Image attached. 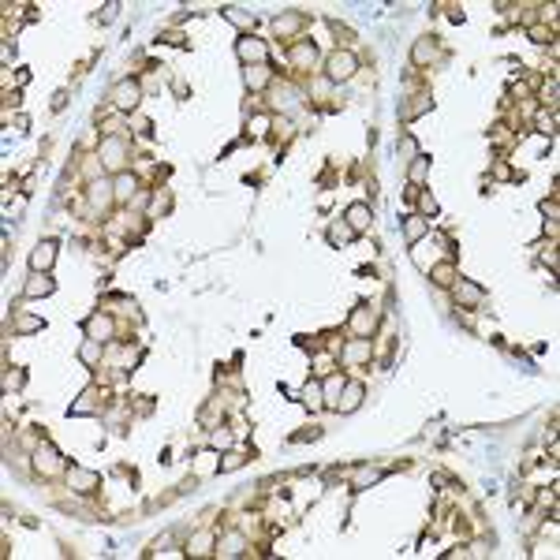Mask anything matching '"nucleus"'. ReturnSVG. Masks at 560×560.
Segmentation results:
<instances>
[{
    "label": "nucleus",
    "mask_w": 560,
    "mask_h": 560,
    "mask_svg": "<svg viewBox=\"0 0 560 560\" xmlns=\"http://www.w3.org/2000/svg\"><path fill=\"white\" fill-rule=\"evenodd\" d=\"M452 296H456L460 307H482V302H485V291L479 288V284L460 280V277H456V284H452Z\"/></svg>",
    "instance_id": "f8f14e48"
},
{
    "label": "nucleus",
    "mask_w": 560,
    "mask_h": 560,
    "mask_svg": "<svg viewBox=\"0 0 560 560\" xmlns=\"http://www.w3.org/2000/svg\"><path fill=\"white\" fill-rule=\"evenodd\" d=\"M108 101H113V108H120V113H135L142 101V86L135 79H120L113 86V94H108Z\"/></svg>",
    "instance_id": "20e7f679"
},
{
    "label": "nucleus",
    "mask_w": 560,
    "mask_h": 560,
    "mask_svg": "<svg viewBox=\"0 0 560 560\" xmlns=\"http://www.w3.org/2000/svg\"><path fill=\"white\" fill-rule=\"evenodd\" d=\"M415 198H418V206H422V217L437 213V198L434 195H415Z\"/></svg>",
    "instance_id": "4c0bfd02"
},
{
    "label": "nucleus",
    "mask_w": 560,
    "mask_h": 560,
    "mask_svg": "<svg viewBox=\"0 0 560 560\" xmlns=\"http://www.w3.org/2000/svg\"><path fill=\"white\" fill-rule=\"evenodd\" d=\"M101 347H105V344H97V340H86V344L79 347V359L86 363V366H94V363L101 359Z\"/></svg>",
    "instance_id": "473e14b6"
},
{
    "label": "nucleus",
    "mask_w": 560,
    "mask_h": 560,
    "mask_svg": "<svg viewBox=\"0 0 560 560\" xmlns=\"http://www.w3.org/2000/svg\"><path fill=\"white\" fill-rule=\"evenodd\" d=\"M378 479H381V467H363V471H355L351 485H355V490H363V485H370V482H378Z\"/></svg>",
    "instance_id": "2f4dec72"
},
{
    "label": "nucleus",
    "mask_w": 560,
    "mask_h": 560,
    "mask_svg": "<svg viewBox=\"0 0 560 560\" xmlns=\"http://www.w3.org/2000/svg\"><path fill=\"white\" fill-rule=\"evenodd\" d=\"M12 329H15V333H19V336H30V333H38V329H41V318H30V314H15Z\"/></svg>",
    "instance_id": "c756f323"
},
{
    "label": "nucleus",
    "mask_w": 560,
    "mask_h": 560,
    "mask_svg": "<svg viewBox=\"0 0 560 560\" xmlns=\"http://www.w3.org/2000/svg\"><path fill=\"white\" fill-rule=\"evenodd\" d=\"M34 471L41 474V479H52V474H60L64 471V463H60V452L52 445H38L34 448Z\"/></svg>",
    "instance_id": "6e6552de"
},
{
    "label": "nucleus",
    "mask_w": 560,
    "mask_h": 560,
    "mask_svg": "<svg viewBox=\"0 0 560 560\" xmlns=\"http://www.w3.org/2000/svg\"><path fill=\"white\" fill-rule=\"evenodd\" d=\"M135 195H139V180H135L131 172H116V180H113V198H116V202H135Z\"/></svg>",
    "instance_id": "dca6fc26"
},
{
    "label": "nucleus",
    "mask_w": 560,
    "mask_h": 560,
    "mask_svg": "<svg viewBox=\"0 0 560 560\" xmlns=\"http://www.w3.org/2000/svg\"><path fill=\"white\" fill-rule=\"evenodd\" d=\"M314 57H318V49L310 41H296V45H291V64H296V68L307 71L310 64H314Z\"/></svg>",
    "instance_id": "b1692460"
},
{
    "label": "nucleus",
    "mask_w": 560,
    "mask_h": 560,
    "mask_svg": "<svg viewBox=\"0 0 560 560\" xmlns=\"http://www.w3.org/2000/svg\"><path fill=\"white\" fill-rule=\"evenodd\" d=\"M351 240H355V232L347 228V220H340V224L329 228V243H351Z\"/></svg>",
    "instance_id": "f704fd0d"
},
{
    "label": "nucleus",
    "mask_w": 560,
    "mask_h": 560,
    "mask_svg": "<svg viewBox=\"0 0 560 560\" xmlns=\"http://www.w3.org/2000/svg\"><path fill=\"white\" fill-rule=\"evenodd\" d=\"M363 396H366V385H363V381H347V385H344V392H340V400H336V407H333V411H340V415H351V411H359Z\"/></svg>",
    "instance_id": "9d476101"
},
{
    "label": "nucleus",
    "mask_w": 560,
    "mask_h": 560,
    "mask_svg": "<svg viewBox=\"0 0 560 560\" xmlns=\"http://www.w3.org/2000/svg\"><path fill=\"white\" fill-rule=\"evenodd\" d=\"M403 235H407V243H418L422 235H429V220L422 213H411L407 220H403Z\"/></svg>",
    "instance_id": "4be33fe9"
},
{
    "label": "nucleus",
    "mask_w": 560,
    "mask_h": 560,
    "mask_svg": "<svg viewBox=\"0 0 560 560\" xmlns=\"http://www.w3.org/2000/svg\"><path fill=\"white\" fill-rule=\"evenodd\" d=\"M57 291V280L49 273H30V280L23 284V296L26 299H41V296H52Z\"/></svg>",
    "instance_id": "4468645a"
},
{
    "label": "nucleus",
    "mask_w": 560,
    "mask_h": 560,
    "mask_svg": "<svg viewBox=\"0 0 560 560\" xmlns=\"http://www.w3.org/2000/svg\"><path fill=\"white\" fill-rule=\"evenodd\" d=\"M68 485L75 493H94L101 485V474L90 471V467H68Z\"/></svg>",
    "instance_id": "1a4fd4ad"
},
{
    "label": "nucleus",
    "mask_w": 560,
    "mask_h": 560,
    "mask_svg": "<svg viewBox=\"0 0 560 560\" xmlns=\"http://www.w3.org/2000/svg\"><path fill=\"white\" fill-rule=\"evenodd\" d=\"M90 202H94V209H105L113 198V183H90Z\"/></svg>",
    "instance_id": "bb28decb"
},
{
    "label": "nucleus",
    "mask_w": 560,
    "mask_h": 560,
    "mask_svg": "<svg viewBox=\"0 0 560 560\" xmlns=\"http://www.w3.org/2000/svg\"><path fill=\"white\" fill-rule=\"evenodd\" d=\"M187 553H191V557H206V553H217V534H213V530H198V534L187 541Z\"/></svg>",
    "instance_id": "aec40b11"
},
{
    "label": "nucleus",
    "mask_w": 560,
    "mask_h": 560,
    "mask_svg": "<svg viewBox=\"0 0 560 560\" xmlns=\"http://www.w3.org/2000/svg\"><path fill=\"white\" fill-rule=\"evenodd\" d=\"M553 116H549V113H538V127H541V135H553Z\"/></svg>",
    "instance_id": "ea45409f"
},
{
    "label": "nucleus",
    "mask_w": 560,
    "mask_h": 560,
    "mask_svg": "<svg viewBox=\"0 0 560 560\" xmlns=\"http://www.w3.org/2000/svg\"><path fill=\"white\" fill-rule=\"evenodd\" d=\"M429 277H434L441 288H452V284H456V269H452L448 262H437L434 269H429Z\"/></svg>",
    "instance_id": "c85d7f7f"
},
{
    "label": "nucleus",
    "mask_w": 560,
    "mask_h": 560,
    "mask_svg": "<svg viewBox=\"0 0 560 560\" xmlns=\"http://www.w3.org/2000/svg\"><path fill=\"white\" fill-rule=\"evenodd\" d=\"M426 168H429V157H422V153H418L415 161H407V180H411V187H418V183L426 180Z\"/></svg>",
    "instance_id": "cd10ccee"
},
{
    "label": "nucleus",
    "mask_w": 560,
    "mask_h": 560,
    "mask_svg": "<svg viewBox=\"0 0 560 560\" xmlns=\"http://www.w3.org/2000/svg\"><path fill=\"white\" fill-rule=\"evenodd\" d=\"M82 329H86V340H97V344H108L116 336V321H113V314H90L86 321H82Z\"/></svg>",
    "instance_id": "39448f33"
},
{
    "label": "nucleus",
    "mask_w": 560,
    "mask_h": 560,
    "mask_svg": "<svg viewBox=\"0 0 560 560\" xmlns=\"http://www.w3.org/2000/svg\"><path fill=\"white\" fill-rule=\"evenodd\" d=\"M344 374H325L321 378V396H325V407H336V400H340V392H344Z\"/></svg>",
    "instance_id": "6ab92c4d"
},
{
    "label": "nucleus",
    "mask_w": 560,
    "mask_h": 560,
    "mask_svg": "<svg viewBox=\"0 0 560 560\" xmlns=\"http://www.w3.org/2000/svg\"><path fill=\"white\" fill-rule=\"evenodd\" d=\"M101 392L94 389V385H90V389L86 392H82V396H79V403H71V415H94V411L101 407Z\"/></svg>",
    "instance_id": "5701e85b"
},
{
    "label": "nucleus",
    "mask_w": 560,
    "mask_h": 560,
    "mask_svg": "<svg viewBox=\"0 0 560 560\" xmlns=\"http://www.w3.org/2000/svg\"><path fill=\"white\" fill-rule=\"evenodd\" d=\"M370 359V340H347L344 347H340V363H347V366H359V363H366Z\"/></svg>",
    "instance_id": "f3484780"
},
{
    "label": "nucleus",
    "mask_w": 560,
    "mask_h": 560,
    "mask_svg": "<svg viewBox=\"0 0 560 560\" xmlns=\"http://www.w3.org/2000/svg\"><path fill=\"white\" fill-rule=\"evenodd\" d=\"M26 374H8V389H23Z\"/></svg>",
    "instance_id": "a19ab883"
},
{
    "label": "nucleus",
    "mask_w": 560,
    "mask_h": 560,
    "mask_svg": "<svg viewBox=\"0 0 560 560\" xmlns=\"http://www.w3.org/2000/svg\"><path fill=\"white\" fill-rule=\"evenodd\" d=\"M355 71H359V57H355L351 49H333V52H329V60H325L329 82H347Z\"/></svg>",
    "instance_id": "f257e3e1"
},
{
    "label": "nucleus",
    "mask_w": 560,
    "mask_h": 560,
    "mask_svg": "<svg viewBox=\"0 0 560 560\" xmlns=\"http://www.w3.org/2000/svg\"><path fill=\"white\" fill-rule=\"evenodd\" d=\"M437 57H441L437 38H418L415 49H411V60H415V68H426V64H434Z\"/></svg>",
    "instance_id": "a211bd4d"
},
{
    "label": "nucleus",
    "mask_w": 560,
    "mask_h": 560,
    "mask_svg": "<svg viewBox=\"0 0 560 560\" xmlns=\"http://www.w3.org/2000/svg\"><path fill=\"white\" fill-rule=\"evenodd\" d=\"M235 52H240V60L247 64V68H254V64H265L269 45H265L262 38H254V34H243V38L235 41Z\"/></svg>",
    "instance_id": "0eeeda50"
},
{
    "label": "nucleus",
    "mask_w": 560,
    "mask_h": 560,
    "mask_svg": "<svg viewBox=\"0 0 560 560\" xmlns=\"http://www.w3.org/2000/svg\"><path fill=\"white\" fill-rule=\"evenodd\" d=\"M396 150H400V161H415V157H418V142H415V135H403Z\"/></svg>",
    "instance_id": "72a5a7b5"
},
{
    "label": "nucleus",
    "mask_w": 560,
    "mask_h": 560,
    "mask_svg": "<svg viewBox=\"0 0 560 560\" xmlns=\"http://www.w3.org/2000/svg\"><path fill=\"white\" fill-rule=\"evenodd\" d=\"M344 220H347V228H351L355 235H363L366 228H370L374 213H370V206H366V202H351V206L344 209Z\"/></svg>",
    "instance_id": "9b49d317"
},
{
    "label": "nucleus",
    "mask_w": 560,
    "mask_h": 560,
    "mask_svg": "<svg viewBox=\"0 0 560 560\" xmlns=\"http://www.w3.org/2000/svg\"><path fill=\"white\" fill-rule=\"evenodd\" d=\"M302 23H307V19H302L299 12H288V15H277V23H273V30H277L280 38H291V34H296Z\"/></svg>",
    "instance_id": "393cba45"
},
{
    "label": "nucleus",
    "mask_w": 560,
    "mask_h": 560,
    "mask_svg": "<svg viewBox=\"0 0 560 560\" xmlns=\"http://www.w3.org/2000/svg\"><path fill=\"white\" fill-rule=\"evenodd\" d=\"M429 105H434V101H429V94H418V97H415V105L403 108V120H415V116H418V113H426Z\"/></svg>",
    "instance_id": "c9c22d12"
},
{
    "label": "nucleus",
    "mask_w": 560,
    "mask_h": 560,
    "mask_svg": "<svg viewBox=\"0 0 560 560\" xmlns=\"http://www.w3.org/2000/svg\"><path fill=\"white\" fill-rule=\"evenodd\" d=\"M243 460H247L243 452H228L224 460H220V471H240V467H243Z\"/></svg>",
    "instance_id": "e433bc0d"
},
{
    "label": "nucleus",
    "mask_w": 560,
    "mask_h": 560,
    "mask_svg": "<svg viewBox=\"0 0 560 560\" xmlns=\"http://www.w3.org/2000/svg\"><path fill=\"white\" fill-rule=\"evenodd\" d=\"M97 161H101V168H108V172H124V164H127V142L120 139V135H108V139L101 142Z\"/></svg>",
    "instance_id": "7ed1b4c3"
},
{
    "label": "nucleus",
    "mask_w": 560,
    "mask_h": 560,
    "mask_svg": "<svg viewBox=\"0 0 560 560\" xmlns=\"http://www.w3.org/2000/svg\"><path fill=\"white\" fill-rule=\"evenodd\" d=\"M441 258H445V243L434 240V235H422L418 243H411V262H415L422 273H429Z\"/></svg>",
    "instance_id": "f03ea898"
},
{
    "label": "nucleus",
    "mask_w": 560,
    "mask_h": 560,
    "mask_svg": "<svg viewBox=\"0 0 560 560\" xmlns=\"http://www.w3.org/2000/svg\"><path fill=\"white\" fill-rule=\"evenodd\" d=\"M273 82V71H269V64H254V68H247V90H265Z\"/></svg>",
    "instance_id": "412c9836"
},
{
    "label": "nucleus",
    "mask_w": 560,
    "mask_h": 560,
    "mask_svg": "<svg viewBox=\"0 0 560 560\" xmlns=\"http://www.w3.org/2000/svg\"><path fill=\"white\" fill-rule=\"evenodd\" d=\"M541 101H545L549 108H557V82H549V86L541 90Z\"/></svg>",
    "instance_id": "58836bf2"
},
{
    "label": "nucleus",
    "mask_w": 560,
    "mask_h": 560,
    "mask_svg": "<svg viewBox=\"0 0 560 560\" xmlns=\"http://www.w3.org/2000/svg\"><path fill=\"white\" fill-rule=\"evenodd\" d=\"M224 15L235 26H243V30H251V26H254V12H247V8H224Z\"/></svg>",
    "instance_id": "7c9ffc66"
},
{
    "label": "nucleus",
    "mask_w": 560,
    "mask_h": 560,
    "mask_svg": "<svg viewBox=\"0 0 560 560\" xmlns=\"http://www.w3.org/2000/svg\"><path fill=\"white\" fill-rule=\"evenodd\" d=\"M347 329H351V336H359V340H370L374 329H378V314H374L366 302H359V307L351 310V318H347Z\"/></svg>",
    "instance_id": "423d86ee"
},
{
    "label": "nucleus",
    "mask_w": 560,
    "mask_h": 560,
    "mask_svg": "<svg viewBox=\"0 0 560 560\" xmlns=\"http://www.w3.org/2000/svg\"><path fill=\"white\" fill-rule=\"evenodd\" d=\"M541 209H545V217H549V220H557V202H545Z\"/></svg>",
    "instance_id": "37998d69"
},
{
    "label": "nucleus",
    "mask_w": 560,
    "mask_h": 560,
    "mask_svg": "<svg viewBox=\"0 0 560 560\" xmlns=\"http://www.w3.org/2000/svg\"><path fill=\"white\" fill-rule=\"evenodd\" d=\"M302 403H307L310 411H321V407H325V396H321V381H307V385H302Z\"/></svg>",
    "instance_id": "a878e982"
},
{
    "label": "nucleus",
    "mask_w": 560,
    "mask_h": 560,
    "mask_svg": "<svg viewBox=\"0 0 560 560\" xmlns=\"http://www.w3.org/2000/svg\"><path fill=\"white\" fill-rule=\"evenodd\" d=\"M545 34H549L545 26H530V38H534V41H545Z\"/></svg>",
    "instance_id": "79ce46f5"
},
{
    "label": "nucleus",
    "mask_w": 560,
    "mask_h": 560,
    "mask_svg": "<svg viewBox=\"0 0 560 560\" xmlns=\"http://www.w3.org/2000/svg\"><path fill=\"white\" fill-rule=\"evenodd\" d=\"M52 262H57V243H52V240H41V243L30 251V269H34V273H49Z\"/></svg>",
    "instance_id": "ddd939ff"
},
{
    "label": "nucleus",
    "mask_w": 560,
    "mask_h": 560,
    "mask_svg": "<svg viewBox=\"0 0 560 560\" xmlns=\"http://www.w3.org/2000/svg\"><path fill=\"white\" fill-rule=\"evenodd\" d=\"M247 553V534L243 530H228L224 538H217V557H243Z\"/></svg>",
    "instance_id": "2eb2a0df"
}]
</instances>
